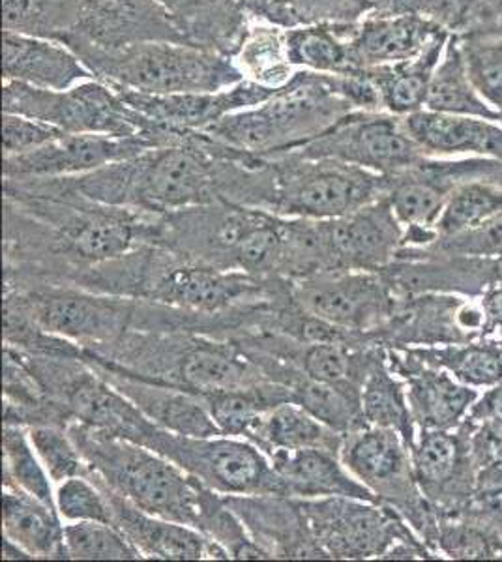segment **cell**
Instances as JSON below:
<instances>
[{"label":"cell","instance_id":"277c9868","mask_svg":"<svg viewBox=\"0 0 502 562\" xmlns=\"http://www.w3.org/2000/svg\"><path fill=\"white\" fill-rule=\"evenodd\" d=\"M353 111L334 89L332 76L299 70L263 105L223 116L204 134L267 160L305 147Z\"/></svg>","mask_w":502,"mask_h":562},{"label":"cell","instance_id":"ac0fdd59","mask_svg":"<svg viewBox=\"0 0 502 562\" xmlns=\"http://www.w3.org/2000/svg\"><path fill=\"white\" fill-rule=\"evenodd\" d=\"M332 270L381 272L403 249V225L387 198L332 220H319Z\"/></svg>","mask_w":502,"mask_h":562},{"label":"cell","instance_id":"e0dca14e","mask_svg":"<svg viewBox=\"0 0 502 562\" xmlns=\"http://www.w3.org/2000/svg\"><path fill=\"white\" fill-rule=\"evenodd\" d=\"M387 360L405 383L419 431H448L469 418L480 390L459 383L448 371L430 364L413 347H387Z\"/></svg>","mask_w":502,"mask_h":562},{"label":"cell","instance_id":"836d02e7","mask_svg":"<svg viewBox=\"0 0 502 562\" xmlns=\"http://www.w3.org/2000/svg\"><path fill=\"white\" fill-rule=\"evenodd\" d=\"M360 402L364 422L368 426L392 429L413 448L419 429L409 407L405 383L388 366L387 347H382L364 378Z\"/></svg>","mask_w":502,"mask_h":562},{"label":"cell","instance_id":"b9f144b4","mask_svg":"<svg viewBox=\"0 0 502 562\" xmlns=\"http://www.w3.org/2000/svg\"><path fill=\"white\" fill-rule=\"evenodd\" d=\"M2 487H13L55 506V484L32 447L29 429L4 422L2 429Z\"/></svg>","mask_w":502,"mask_h":562},{"label":"cell","instance_id":"9a60e30c","mask_svg":"<svg viewBox=\"0 0 502 562\" xmlns=\"http://www.w3.org/2000/svg\"><path fill=\"white\" fill-rule=\"evenodd\" d=\"M411 454L420 490L437 514H458L477 501L469 422L448 431L422 429Z\"/></svg>","mask_w":502,"mask_h":562},{"label":"cell","instance_id":"bcb514c9","mask_svg":"<svg viewBox=\"0 0 502 562\" xmlns=\"http://www.w3.org/2000/svg\"><path fill=\"white\" fill-rule=\"evenodd\" d=\"M456 38L475 89L499 115L502 109L501 34H465Z\"/></svg>","mask_w":502,"mask_h":562},{"label":"cell","instance_id":"d590c367","mask_svg":"<svg viewBox=\"0 0 502 562\" xmlns=\"http://www.w3.org/2000/svg\"><path fill=\"white\" fill-rule=\"evenodd\" d=\"M413 349L430 364L439 366L471 389L483 392L502 383V339L497 334L464 344Z\"/></svg>","mask_w":502,"mask_h":562},{"label":"cell","instance_id":"44dd1931","mask_svg":"<svg viewBox=\"0 0 502 562\" xmlns=\"http://www.w3.org/2000/svg\"><path fill=\"white\" fill-rule=\"evenodd\" d=\"M96 482V480H94ZM98 484V482H96ZM108 497L113 525L140 551L143 559L156 561H227L230 551L188 525L158 518L141 510L119 493L102 486Z\"/></svg>","mask_w":502,"mask_h":562},{"label":"cell","instance_id":"7402d4cb","mask_svg":"<svg viewBox=\"0 0 502 562\" xmlns=\"http://www.w3.org/2000/svg\"><path fill=\"white\" fill-rule=\"evenodd\" d=\"M127 105L137 109L148 119L178 130V132H204L223 116L257 108L270 100L278 90L265 89L259 85L241 81L230 89L216 92H193V94H169L154 97L134 90L115 89Z\"/></svg>","mask_w":502,"mask_h":562},{"label":"cell","instance_id":"4316f807","mask_svg":"<svg viewBox=\"0 0 502 562\" xmlns=\"http://www.w3.org/2000/svg\"><path fill=\"white\" fill-rule=\"evenodd\" d=\"M2 81H20L38 89L68 90L94 79L68 45L55 40L7 33L2 38Z\"/></svg>","mask_w":502,"mask_h":562},{"label":"cell","instance_id":"11a10c76","mask_svg":"<svg viewBox=\"0 0 502 562\" xmlns=\"http://www.w3.org/2000/svg\"><path fill=\"white\" fill-rule=\"evenodd\" d=\"M471 420H501L502 422V383L483 390L472 405Z\"/></svg>","mask_w":502,"mask_h":562},{"label":"cell","instance_id":"8992f818","mask_svg":"<svg viewBox=\"0 0 502 562\" xmlns=\"http://www.w3.org/2000/svg\"><path fill=\"white\" fill-rule=\"evenodd\" d=\"M2 109L10 115L47 122L66 134L145 137L156 147L177 140L171 128L127 105L113 87L89 79L68 90H47L2 81Z\"/></svg>","mask_w":502,"mask_h":562},{"label":"cell","instance_id":"7c38bea8","mask_svg":"<svg viewBox=\"0 0 502 562\" xmlns=\"http://www.w3.org/2000/svg\"><path fill=\"white\" fill-rule=\"evenodd\" d=\"M291 294L305 314L368 341L392 319L400 304L387 278L368 270L317 272L291 281Z\"/></svg>","mask_w":502,"mask_h":562},{"label":"cell","instance_id":"f35d334b","mask_svg":"<svg viewBox=\"0 0 502 562\" xmlns=\"http://www.w3.org/2000/svg\"><path fill=\"white\" fill-rule=\"evenodd\" d=\"M362 384L323 383L302 373L293 384V402L337 434L347 435L366 422L360 402Z\"/></svg>","mask_w":502,"mask_h":562},{"label":"cell","instance_id":"74e56055","mask_svg":"<svg viewBox=\"0 0 502 562\" xmlns=\"http://www.w3.org/2000/svg\"><path fill=\"white\" fill-rule=\"evenodd\" d=\"M426 109L446 115L480 116L499 122L497 111L483 102L472 85L459 52L458 38L451 34L446 44L445 55L433 76Z\"/></svg>","mask_w":502,"mask_h":562},{"label":"cell","instance_id":"7bdbcfd3","mask_svg":"<svg viewBox=\"0 0 502 562\" xmlns=\"http://www.w3.org/2000/svg\"><path fill=\"white\" fill-rule=\"evenodd\" d=\"M502 212V186L491 180H465L451 192L437 222V235L451 237ZM437 237V238H439Z\"/></svg>","mask_w":502,"mask_h":562},{"label":"cell","instance_id":"ee69618b","mask_svg":"<svg viewBox=\"0 0 502 562\" xmlns=\"http://www.w3.org/2000/svg\"><path fill=\"white\" fill-rule=\"evenodd\" d=\"M299 25H358L377 15L416 12L414 0H289Z\"/></svg>","mask_w":502,"mask_h":562},{"label":"cell","instance_id":"7dc6e473","mask_svg":"<svg viewBox=\"0 0 502 562\" xmlns=\"http://www.w3.org/2000/svg\"><path fill=\"white\" fill-rule=\"evenodd\" d=\"M26 429H29L32 447L40 456L55 486L71 476L89 474V465L83 454L79 452L76 441L71 439V435L64 426L38 424Z\"/></svg>","mask_w":502,"mask_h":562},{"label":"cell","instance_id":"f1b7e54d","mask_svg":"<svg viewBox=\"0 0 502 562\" xmlns=\"http://www.w3.org/2000/svg\"><path fill=\"white\" fill-rule=\"evenodd\" d=\"M186 44L235 57L249 18L236 0H158Z\"/></svg>","mask_w":502,"mask_h":562},{"label":"cell","instance_id":"6f0895ef","mask_svg":"<svg viewBox=\"0 0 502 562\" xmlns=\"http://www.w3.org/2000/svg\"><path fill=\"white\" fill-rule=\"evenodd\" d=\"M2 559L4 561H32L29 553H25L20 546H15L10 540H2Z\"/></svg>","mask_w":502,"mask_h":562},{"label":"cell","instance_id":"f907efd6","mask_svg":"<svg viewBox=\"0 0 502 562\" xmlns=\"http://www.w3.org/2000/svg\"><path fill=\"white\" fill-rule=\"evenodd\" d=\"M426 248L439 249L456 256L501 257L502 212L472 229L461 231L451 237H439Z\"/></svg>","mask_w":502,"mask_h":562},{"label":"cell","instance_id":"816d5d0a","mask_svg":"<svg viewBox=\"0 0 502 562\" xmlns=\"http://www.w3.org/2000/svg\"><path fill=\"white\" fill-rule=\"evenodd\" d=\"M2 143H4V158L21 156L42 148L66 134L63 130L47 124V122L29 119V116L10 115L4 113L2 124Z\"/></svg>","mask_w":502,"mask_h":562},{"label":"cell","instance_id":"680465c9","mask_svg":"<svg viewBox=\"0 0 502 562\" xmlns=\"http://www.w3.org/2000/svg\"><path fill=\"white\" fill-rule=\"evenodd\" d=\"M483 179L491 180V182H497V184L502 186V161L490 160L488 171H486Z\"/></svg>","mask_w":502,"mask_h":562},{"label":"cell","instance_id":"681fc988","mask_svg":"<svg viewBox=\"0 0 502 562\" xmlns=\"http://www.w3.org/2000/svg\"><path fill=\"white\" fill-rule=\"evenodd\" d=\"M55 506L66 524H113V514L102 487L89 476H71L55 486Z\"/></svg>","mask_w":502,"mask_h":562},{"label":"cell","instance_id":"d6a6232c","mask_svg":"<svg viewBox=\"0 0 502 562\" xmlns=\"http://www.w3.org/2000/svg\"><path fill=\"white\" fill-rule=\"evenodd\" d=\"M287 31L289 29L286 26L268 21H249L248 31L233 57V63L246 81L278 90L293 79L299 70L289 55Z\"/></svg>","mask_w":502,"mask_h":562},{"label":"cell","instance_id":"5b68a950","mask_svg":"<svg viewBox=\"0 0 502 562\" xmlns=\"http://www.w3.org/2000/svg\"><path fill=\"white\" fill-rule=\"evenodd\" d=\"M74 53L98 81L141 94L216 92L244 81L233 58L177 42H148L116 52L81 47Z\"/></svg>","mask_w":502,"mask_h":562},{"label":"cell","instance_id":"603a6c76","mask_svg":"<svg viewBox=\"0 0 502 562\" xmlns=\"http://www.w3.org/2000/svg\"><path fill=\"white\" fill-rule=\"evenodd\" d=\"M225 501L270 559H325L308 530L299 498L255 495Z\"/></svg>","mask_w":502,"mask_h":562},{"label":"cell","instance_id":"9c48e42d","mask_svg":"<svg viewBox=\"0 0 502 562\" xmlns=\"http://www.w3.org/2000/svg\"><path fill=\"white\" fill-rule=\"evenodd\" d=\"M339 458L379 503L401 514L437 553V512L420 490L411 447L400 434L364 424L345 435Z\"/></svg>","mask_w":502,"mask_h":562},{"label":"cell","instance_id":"6da1fadb","mask_svg":"<svg viewBox=\"0 0 502 562\" xmlns=\"http://www.w3.org/2000/svg\"><path fill=\"white\" fill-rule=\"evenodd\" d=\"M238 154L204 132H190L175 145L60 179L94 203L172 214L223 201L225 169Z\"/></svg>","mask_w":502,"mask_h":562},{"label":"cell","instance_id":"4fadbf2b","mask_svg":"<svg viewBox=\"0 0 502 562\" xmlns=\"http://www.w3.org/2000/svg\"><path fill=\"white\" fill-rule=\"evenodd\" d=\"M293 153L344 161L382 177L408 171L427 156L409 135L403 116L388 111H353L326 134Z\"/></svg>","mask_w":502,"mask_h":562},{"label":"cell","instance_id":"484cf974","mask_svg":"<svg viewBox=\"0 0 502 562\" xmlns=\"http://www.w3.org/2000/svg\"><path fill=\"white\" fill-rule=\"evenodd\" d=\"M409 135L433 158H488L502 161L501 122L446 115L430 109L403 116Z\"/></svg>","mask_w":502,"mask_h":562},{"label":"cell","instance_id":"5bb4252c","mask_svg":"<svg viewBox=\"0 0 502 562\" xmlns=\"http://www.w3.org/2000/svg\"><path fill=\"white\" fill-rule=\"evenodd\" d=\"M490 336L478 299L427 293L401 296L392 319L371 336L382 347H437Z\"/></svg>","mask_w":502,"mask_h":562},{"label":"cell","instance_id":"83f0119b","mask_svg":"<svg viewBox=\"0 0 502 562\" xmlns=\"http://www.w3.org/2000/svg\"><path fill=\"white\" fill-rule=\"evenodd\" d=\"M270 461L283 484L286 497H353L377 501L349 473L337 452L323 448H305L294 452H276L270 456Z\"/></svg>","mask_w":502,"mask_h":562},{"label":"cell","instance_id":"2e32d148","mask_svg":"<svg viewBox=\"0 0 502 562\" xmlns=\"http://www.w3.org/2000/svg\"><path fill=\"white\" fill-rule=\"evenodd\" d=\"M148 42L186 44L158 0H83L79 25L64 45L116 52Z\"/></svg>","mask_w":502,"mask_h":562},{"label":"cell","instance_id":"60d3db41","mask_svg":"<svg viewBox=\"0 0 502 562\" xmlns=\"http://www.w3.org/2000/svg\"><path fill=\"white\" fill-rule=\"evenodd\" d=\"M435 550L443 561H502V537L469 510L437 514Z\"/></svg>","mask_w":502,"mask_h":562},{"label":"cell","instance_id":"d4e9b609","mask_svg":"<svg viewBox=\"0 0 502 562\" xmlns=\"http://www.w3.org/2000/svg\"><path fill=\"white\" fill-rule=\"evenodd\" d=\"M445 33L446 29L422 13L377 15L350 26V55L356 70H373L419 57Z\"/></svg>","mask_w":502,"mask_h":562},{"label":"cell","instance_id":"8d00e7d4","mask_svg":"<svg viewBox=\"0 0 502 562\" xmlns=\"http://www.w3.org/2000/svg\"><path fill=\"white\" fill-rule=\"evenodd\" d=\"M350 26L353 25L310 23L289 29V55L297 70L326 76H347L360 71L356 70L350 55Z\"/></svg>","mask_w":502,"mask_h":562},{"label":"cell","instance_id":"d6986e66","mask_svg":"<svg viewBox=\"0 0 502 562\" xmlns=\"http://www.w3.org/2000/svg\"><path fill=\"white\" fill-rule=\"evenodd\" d=\"M158 148L145 137L64 134L32 153L4 158V179H60L90 173L116 161Z\"/></svg>","mask_w":502,"mask_h":562},{"label":"cell","instance_id":"ab89813d","mask_svg":"<svg viewBox=\"0 0 502 562\" xmlns=\"http://www.w3.org/2000/svg\"><path fill=\"white\" fill-rule=\"evenodd\" d=\"M81 7L83 0H2V26L7 33L64 44L79 25Z\"/></svg>","mask_w":502,"mask_h":562},{"label":"cell","instance_id":"cb8c5ba5","mask_svg":"<svg viewBox=\"0 0 502 562\" xmlns=\"http://www.w3.org/2000/svg\"><path fill=\"white\" fill-rule=\"evenodd\" d=\"M85 358V357H83ZM90 366L108 379L116 390L134 403L135 407L159 428L185 437H212L222 435L210 416L203 397L169 384L154 383L134 378L122 371L111 370L85 358Z\"/></svg>","mask_w":502,"mask_h":562},{"label":"cell","instance_id":"f5cc1de1","mask_svg":"<svg viewBox=\"0 0 502 562\" xmlns=\"http://www.w3.org/2000/svg\"><path fill=\"white\" fill-rule=\"evenodd\" d=\"M252 20L268 21L274 25L299 26L289 0H236Z\"/></svg>","mask_w":502,"mask_h":562},{"label":"cell","instance_id":"30bf717a","mask_svg":"<svg viewBox=\"0 0 502 562\" xmlns=\"http://www.w3.org/2000/svg\"><path fill=\"white\" fill-rule=\"evenodd\" d=\"M223 497L283 495L272 461L254 442L230 435L185 437L159 428L150 447Z\"/></svg>","mask_w":502,"mask_h":562},{"label":"cell","instance_id":"52a82bcc","mask_svg":"<svg viewBox=\"0 0 502 562\" xmlns=\"http://www.w3.org/2000/svg\"><path fill=\"white\" fill-rule=\"evenodd\" d=\"M4 301L21 307L45 333L87 351L113 346L135 328L140 299L4 274Z\"/></svg>","mask_w":502,"mask_h":562},{"label":"cell","instance_id":"db71d44e","mask_svg":"<svg viewBox=\"0 0 502 562\" xmlns=\"http://www.w3.org/2000/svg\"><path fill=\"white\" fill-rule=\"evenodd\" d=\"M478 302L486 317V330L490 336H495L502 330V281H497L491 288L486 289Z\"/></svg>","mask_w":502,"mask_h":562},{"label":"cell","instance_id":"e575fe53","mask_svg":"<svg viewBox=\"0 0 502 562\" xmlns=\"http://www.w3.org/2000/svg\"><path fill=\"white\" fill-rule=\"evenodd\" d=\"M220 434L248 439L257 422L280 403L293 402L286 384L263 381L242 389L220 390L203 396Z\"/></svg>","mask_w":502,"mask_h":562},{"label":"cell","instance_id":"3957f363","mask_svg":"<svg viewBox=\"0 0 502 562\" xmlns=\"http://www.w3.org/2000/svg\"><path fill=\"white\" fill-rule=\"evenodd\" d=\"M83 351L96 364L201 397L268 381L233 339L191 330L132 328L113 346Z\"/></svg>","mask_w":502,"mask_h":562},{"label":"cell","instance_id":"f546056e","mask_svg":"<svg viewBox=\"0 0 502 562\" xmlns=\"http://www.w3.org/2000/svg\"><path fill=\"white\" fill-rule=\"evenodd\" d=\"M63 521L57 506L31 493L2 487V538L20 546L32 561L68 559Z\"/></svg>","mask_w":502,"mask_h":562},{"label":"cell","instance_id":"9f6ffc18","mask_svg":"<svg viewBox=\"0 0 502 562\" xmlns=\"http://www.w3.org/2000/svg\"><path fill=\"white\" fill-rule=\"evenodd\" d=\"M467 510L483 519L502 537V493L495 497L477 498Z\"/></svg>","mask_w":502,"mask_h":562},{"label":"cell","instance_id":"ba28073f","mask_svg":"<svg viewBox=\"0 0 502 562\" xmlns=\"http://www.w3.org/2000/svg\"><path fill=\"white\" fill-rule=\"evenodd\" d=\"M272 167L270 212L283 217L332 220L384 198L387 177L328 158L299 153L267 158Z\"/></svg>","mask_w":502,"mask_h":562},{"label":"cell","instance_id":"91938a15","mask_svg":"<svg viewBox=\"0 0 502 562\" xmlns=\"http://www.w3.org/2000/svg\"><path fill=\"white\" fill-rule=\"evenodd\" d=\"M499 122H501V124H502V109H501V111H499Z\"/></svg>","mask_w":502,"mask_h":562},{"label":"cell","instance_id":"1f68e13d","mask_svg":"<svg viewBox=\"0 0 502 562\" xmlns=\"http://www.w3.org/2000/svg\"><path fill=\"white\" fill-rule=\"evenodd\" d=\"M345 435L310 415L299 403L286 402L267 411L246 441L254 442L270 458L276 452L323 448L339 454Z\"/></svg>","mask_w":502,"mask_h":562},{"label":"cell","instance_id":"4dcf8cb0","mask_svg":"<svg viewBox=\"0 0 502 562\" xmlns=\"http://www.w3.org/2000/svg\"><path fill=\"white\" fill-rule=\"evenodd\" d=\"M450 36V33L440 34L419 57L366 70L379 90L384 111L395 116H409L426 109L433 76L443 60Z\"/></svg>","mask_w":502,"mask_h":562},{"label":"cell","instance_id":"c3c4849f","mask_svg":"<svg viewBox=\"0 0 502 562\" xmlns=\"http://www.w3.org/2000/svg\"><path fill=\"white\" fill-rule=\"evenodd\" d=\"M472 460L477 465V498L495 497L502 493V422L471 420Z\"/></svg>","mask_w":502,"mask_h":562},{"label":"cell","instance_id":"7a4b0ae2","mask_svg":"<svg viewBox=\"0 0 502 562\" xmlns=\"http://www.w3.org/2000/svg\"><path fill=\"white\" fill-rule=\"evenodd\" d=\"M68 434L89 465V479L113 490L141 510L207 535L225 497L203 486L153 448L70 422Z\"/></svg>","mask_w":502,"mask_h":562},{"label":"cell","instance_id":"ffe728a7","mask_svg":"<svg viewBox=\"0 0 502 562\" xmlns=\"http://www.w3.org/2000/svg\"><path fill=\"white\" fill-rule=\"evenodd\" d=\"M471 180V158L426 156L408 171L387 177L384 198L403 229L437 231L451 192Z\"/></svg>","mask_w":502,"mask_h":562},{"label":"cell","instance_id":"94428289","mask_svg":"<svg viewBox=\"0 0 502 562\" xmlns=\"http://www.w3.org/2000/svg\"><path fill=\"white\" fill-rule=\"evenodd\" d=\"M497 336H499V338L502 339V330H499V333H497Z\"/></svg>","mask_w":502,"mask_h":562},{"label":"cell","instance_id":"8fae6325","mask_svg":"<svg viewBox=\"0 0 502 562\" xmlns=\"http://www.w3.org/2000/svg\"><path fill=\"white\" fill-rule=\"evenodd\" d=\"M313 542L331 561H371L398 542H424L394 508L366 498H299Z\"/></svg>","mask_w":502,"mask_h":562},{"label":"cell","instance_id":"f6af8a7d","mask_svg":"<svg viewBox=\"0 0 502 562\" xmlns=\"http://www.w3.org/2000/svg\"><path fill=\"white\" fill-rule=\"evenodd\" d=\"M68 561H140L132 542L113 524L79 521L64 525Z\"/></svg>","mask_w":502,"mask_h":562}]
</instances>
